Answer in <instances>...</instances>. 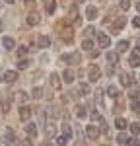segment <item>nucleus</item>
<instances>
[{"mask_svg": "<svg viewBox=\"0 0 140 146\" xmlns=\"http://www.w3.org/2000/svg\"><path fill=\"white\" fill-rule=\"evenodd\" d=\"M76 115H78V117H80V119H84V117H86V109H84V107H78V109H76Z\"/></svg>", "mask_w": 140, "mask_h": 146, "instance_id": "obj_32", "label": "nucleus"}, {"mask_svg": "<svg viewBox=\"0 0 140 146\" xmlns=\"http://www.w3.org/2000/svg\"><path fill=\"white\" fill-rule=\"evenodd\" d=\"M117 142H119V144H128V142H130V136H128L127 133H121V135L117 136Z\"/></svg>", "mask_w": 140, "mask_h": 146, "instance_id": "obj_21", "label": "nucleus"}, {"mask_svg": "<svg viewBox=\"0 0 140 146\" xmlns=\"http://www.w3.org/2000/svg\"><path fill=\"white\" fill-rule=\"evenodd\" d=\"M70 138H72V129H70L68 125H64L62 127V135L57 138V144H66Z\"/></svg>", "mask_w": 140, "mask_h": 146, "instance_id": "obj_1", "label": "nucleus"}, {"mask_svg": "<svg viewBox=\"0 0 140 146\" xmlns=\"http://www.w3.org/2000/svg\"><path fill=\"white\" fill-rule=\"evenodd\" d=\"M88 92H90L88 84H80V88H78V94H80V96H88Z\"/></svg>", "mask_w": 140, "mask_h": 146, "instance_id": "obj_28", "label": "nucleus"}, {"mask_svg": "<svg viewBox=\"0 0 140 146\" xmlns=\"http://www.w3.org/2000/svg\"><path fill=\"white\" fill-rule=\"evenodd\" d=\"M2 45H4V49H6V51H12V49H14V45H16V41H14L12 37H2Z\"/></svg>", "mask_w": 140, "mask_h": 146, "instance_id": "obj_10", "label": "nucleus"}, {"mask_svg": "<svg viewBox=\"0 0 140 146\" xmlns=\"http://www.w3.org/2000/svg\"><path fill=\"white\" fill-rule=\"evenodd\" d=\"M130 133L132 135H140V123H130Z\"/></svg>", "mask_w": 140, "mask_h": 146, "instance_id": "obj_27", "label": "nucleus"}, {"mask_svg": "<svg viewBox=\"0 0 140 146\" xmlns=\"http://www.w3.org/2000/svg\"><path fill=\"white\" fill-rule=\"evenodd\" d=\"M45 10H47V14H55L57 2H55V0H45Z\"/></svg>", "mask_w": 140, "mask_h": 146, "instance_id": "obj_13", "label": "nucleus"}, {"mask_svg": "<svg viewBox=\"0 0 140 146\" xmlns=\"http://www.w3.org/2000/svg\"><path fill=\"white\" fill-rule=\"evenodd\" d=\"M60 60L62 62H78L80 60V55L78 53H64V55L60 56Z\"/></svg>", "mask_w": 140, "mask_h": 146, "instance_id": "obj_6", "label": "nucleus"}, {"mask_svg": "<svg viewBox=\"0 0 140 146\" xmlns=\"http://www.w3.org/2000/svg\"><path fill=\"white\" fill-rule=\"evenodd\" d=\"M76 18H78V8L72 6L70 8V14H68V22H76Z\"/></svg>", "mask_w": 140, "mask_h": 146, "instance_id": "obj_23", "label": "nucleus"}, {"mask_svg": "<svg viewBox=\"0 0 140 146\" xmlns=\"http://www.w3.org/2000/svg\"><path fill=\"white\" fill-rule=\"evenodd\" d=\"M115 125H117V129H121V131H125V129H127V121H125L123 117H119V119L115 121Z\"/></svg>", "mask_w": 140, "mask_h": 146, "instance_id": "obj_25", "label": "nucleus"}, {"mask_svg": "<svg viewBox=\"0 0 140 146\" xmlns=\"http://www.w3.org/2000/svg\"><path fill=\"white\" fill-rule=\"evenodd\" d=\"M49 45H51V39H49L47 35H39V37H37V47H41V49H47Z\"/></svg>", "mask_w": 140, "mask_h": 146, "instance_id": "obj_7", "label": "nucleus"}, {"mask_svg": "<svg viewBox=\"0 0 140 146\" xmlns=\"http://www.w3.org/2000/svg\"><path fill=\"white\" fill-rule=\"evenodd\" d=\"M82 49H84V51H92V49H93V43L90 41V39H86V41L82 43Z\"/></svg>", "mask_w": 140, "mask_h": 146, "instance_id": "obj_29", "label": "nucleus"}, {"mask_svg": "<svg viewBox=\"0 0 140 146\" xmlns=\"http://www.w3.org/2000/svg\"><path fill=\"white\" fill-rule=\"evenodd\" d=\"M136 10H138V12H140V2H138V4H136Z\"/></svg>", "mask_w": 140, "mask_h": 146, "instance_id": "obj_40", "label": "nucleus"}, {"mask_svg": "<svg viewBox=\"0 0 140 146\" xmlns=\"http://www.w3.org/2000/svg\"><path fill=\"white\" fill-rule=\"evenodd\" d=\"M128 47H130L128 41H119V43H117V53H127Z\"/></svg>", "mask_w": 140, "mask_h": 146, "instance_id": "obj_16", "label": "nucleus"}, {"mask_svg": "<svg viewBox=\"0 0 140 146\" xmlns=\"http://www.w3.org/2000/svg\"><path fill=\"white\" fill-rule=\"evenodd\" d=\"M121 8L123 10H128L130 8V0H121Z\"/></svg>", "mask_w": 140, "mask_h": 146, "instance_id": "obj_34", "label": "nucleus"}, {"mask_svg": "<svg viewBox=\"0 0 140 146\" xmlns=\"http://www.w3.org/2000/svg\"><path fill=\"white\" fill-rule=\"evenodd\" d=\"M51 84H53V88L58 90L60 88V80H58V74H51Z\"/></svg>", "mask_w": 140, "mask_h": 146, "instance_id": "obj_24", "label": "nucleus"}, {"mask_svg": "<svg viewBox=\"0 0 140 146\" xmlns=\"http://www.w3.org/2000/svg\"><path fill=\"white\" fill-rule=\"evenodd\" d=\"M132 25H134V27H138V29H140V16H138V18H134V20H132Z\"/></svg>", "mask_w": 140, "mask_h": 146, "instance_id": "obj_38", "label": "nucleus"}, {"mask_svg": "<svg viewBox=\"0 0 140 146\" xmlns=\"http://www.w3.org/2000/svg\"><path fill=\"white\" fill-rule=\"evenodd\" d=\"M121 84H123L125 88H132V86H134V76H132V74H127V72L121 74Z\"/></svg>", "mask_w": 140, "mask_h": 146, "instance_id": "obj_4", "label": "nucleus"}, {"mask_svg": "<svg viewBox=\"0 0 140 146\" xmlns=\"http://www.w3.org/2000/svg\"><path fill=\"white\" fill-rule=\"evenodd\" d=\"M31 66V60H27V58H23L18 62V70H27V68Z\"/></svg>", "mask_w": 140, "mask_h": 146, "instance_id": "obj_22", "label": "nucleus"}, {"mask_svg": "<svg viewBox=\"0 0 140 146\" xmlns=\"http://www.w3.org/2000/svg\"><path fill=\"white\" fill-rule=\"evenodd\" d=\"M107 60H109V64H117L119 53H117V51H109V53H107Z\"/></svg>", "mask_w": 140, "mask_h": 146, "instance_id": "obj_17", "label": "nucleus"}, {"mask_svg": "<svg viewBox=\"0 0 140 146\" xmlns=\"http://www.w3.org/2000/svg\"><path fill=\"white\" fill-rule=\"evenodd\" d=\"M62 80H64V84H72L74 82V70H64V74H62Z\"/></svg>", "mask_w": 140, "mask_h": 146, "instance_id": "obj_12", "label": "nucleus"}, {"mask_svg": "<svg viewBox=\"0 0 140 146\" xmlns=\"http://www.w3.org/2000/svg\"><path fill=\"white\" fill-rule=\"evenodd\" d=\"M25 133H27V136L35 138V136H37V125H35V123H27V127H25Z\"/></svg>", "mask_w": 140, "mask_h": 146, "instance_id": "obj_8", "label": "nucleus"}, {"mask_svg": "<svg viewBox=\"0 0 140 146\" xmlns=\"http://www.w3.org/2000/svg\"><path fill=\"white\" fill-rule=\"evenodd\" d=\"M4 140H6L8 144H14V142H16V135H14V131H12V129H8V131H6V135H4Z\"/></svg>", "mask_w": 140, "mask_h": 146, "instance_id": "obj_18", "label": "nucleus"}, {"mask_svg": "<svg viewBox=\"0 0 140 146\" xmlns=\"http://www.w3.org/2000/svg\"><path fill=\"white\" fill-rule=\"evenodd\" d=\"M0 31H2V22H0Z\"/></svg>", "mask_w": 140, "mask_h": 146, "instance_id": "obj_41", "label": "nucleus"}, {"mask_svg": "<svg viewBox=\"0 0 140 146\" xmlns=\"http://www.w3.org/2000/svg\"><path fill=\"white\" fill-rule=\"evenodd\" d=\"M132 66H138V62H140V49H136L132 55H130V60H128Z\"/></svg>", "mask_w": 140, "mask_h": 146, "instance_id": "obj_14", "label": "nucleus"}, {"mask_svg": "<svg viewBox=\"0 0 140 146\" xmlns=\"http://www.w3.org/2000/svg\"><path fill=\"white\" fill-rule=\"evenodd\" d=\"M86 133H88V136H90V138H97V136H99V131H97L93 125H90V127L86 129Z\"/></svg>", "mask_w": 140, "mask_h": 146, "instance_id": "obj_20", "label": "nucleus"}, {"mask_svg": "<svg viewBox=\"0 0 140 146\" xmlns=\"http://www.w3.org/2000/svg\"><path fill=\"white\" fill-rule=\"evenodd\" d=\"M27 53V47H18V56H23Z\"/></svg>", "mask_w": 140, "mask_h": 146, "instance_id": "obj_35", "label": "nucleus"}, {"mask_svg": "<svg viewBox=\"0 0 140 146\" xmlns=\"http://www.w3.org/2000/svg\"><path fill=\"white\" fill-rule=\"evenodd\" d=\"M95 37H97V43H99V47H101V49H107V47L111 45V39H109L105 33H101V31L95 35Z\"/></svg>", "mask_w": 140, "mask_h": 146, "instance_id": "obj_5", "label": "nucleus"}, {"mask_svg": "<svg viewBox=\"0 0 140 146\" xmlns=\"http://www.w3.org/2000/svg\"><path fill=\"white\" fill-rule=\"evenodd\" d=\"M92 119H93V121H97V123H101V121H103V119H101V115H99L97 111H93V113H92Z\"/></svg>", "mask_w": 140, "mask_h": 146, "instance_id": "obj_33", "label": "nucleus"}, {"mask_svg": "<svg viewBox=\"0 0 140 146\" xmlns=\"http://www.w3.org/2000/svg\"><path fill=\"white\" fill-rule=\"evenodd\" d=\"M29 117H31V109H29V107H25V105L20 107V119H22V121H27Z\"/></svg>", "mask_w": 140, "mask_h": 146, "instance_id": "obj_11", "label": "nucleus"}, {"mask_svg": "<svg viewBox=\"0 0 140 146\" xmlns=\"http://www.w3.org/2000/svg\"><path fill=\"white\" fill-rule=\"evenodd\" d=\"M31 96H33L35 100H39V98L43 96V90H41V88H33V94H31Z\"/></svg>", "mask_w": 140, "mask_h": 146, "instance_id": "obj_30", "label": "nucleus"}, {"mask_svg": "<svg viewBox=\"0 0 140 146\" xmlns=\"http://www.w3.org/2000/svg\"><path fill=\"white\" fill-rule=\"evenodd\" d=\"M132 111H134V113H140V101L138 100L132 101Z\"/></svg>", "mask_w": 140, "mask_h": 146, "instance_id": "obj_31", "label": "nucleus"}, {"mask_svg": "<svg viewBox=\"0 0 140 146\" xmlns=\"http://www.w3.org/2000/svg\"><path fill=\"white\" fill-rule=\"evenodd\" d=\"M86 18H88V20H95V18H97V8H95V6H88Z\"/></svg>", "mask_w": 140, "mask_h": 146, "instance_id": "obj_15", "label": "nucleus"}, {"mask_svg": "<svg viewBox=\"0 0 140 146\" xmlns=\"http://www.w3.org/2000/svg\"><path fill=\"white\" fill-rule=\"evenodd\" d=\"M78 2H84V0H78Z\"/></svg>", "mask_w": 140, "mask_h": 146, "instance_id": "obj_42", "label": "nucleus"}, {"mask_svg": "<svg viewBox=\"0 0 140 146\" xmlns=\"http://www.w3.org/2000/svg\"><path fill=\"white\" fill-rule=\"evenodd\" d=\"M16 78H18V72H16V70H8V72H4V74L0 76V80H2V82H6V84L16 82Z\"/></svg>", "mask_w": 140, "mask_h": 146, "instance_id": "obj_2", "label": "nucleus"}, {"mask_svg": "<svg viewBox=\"0 0 140 146\" xmlns=\"http://www.w3.org/2000/svg\"><path fill=\"white\" fill-rule=\"evenodd\" d=\"M27 23H29V25H37V23H39V16H37V12H31V14L27 16Z\"/></svg>", "mask_w": 140, "mask_h": 146, "instance_id": "obj_19", "label": "nucleus"}, {"mask_svg": "<svg viewBox=\"0 0 140 146\" xmlns=\"http://www.w3.org/2000/svg\"><path fill=\"white\" fill-rule=\"evenodd\" d=\"M4 2H6V4H12V2H14V0H4Z\"/></svg>", "mask_w": 140, "mask_h": 146, "instance_id": "obj_39", "label": "nucleus"}, {"mask_svg": "<svg viewBox=\"0 0 140 146\" xmlns=\"http://www.w3.org/2000/svg\"><path fill=\"white\" fill-rule=\"evenodd\" d=\"M99 76H101V70H99L97 66H90L88 68V78H90V82H97Z\"/></svg>", "mask_w": 140, "mask_h": 146, "instance_id": "obj_3", "label": "nucleus"}, {"mask_svg": "<svg viewBox=\"0 0 140 146\" xmlns=\"http://www.w3.org/2000/svg\"><path fill=\"white\" fill-rule=\"evenodd\" d=\"M18 100H20V101H25V100H27V94L20 92V94H18Z\"/></svg>", "mask_w": 140, "mask_h": 146, "instance_id": "obj_37", "label": "nucleus"}, {"mask_svg": "<svg viewBox=\"0 0 140 146\" xmlns=\"http://www.w3.org/2000/svg\"><path fill=\"white\" fill-rule=\"evenodd\" d=\"M107 96H111V98H117V96H119V90H117V86H109V88H107Z\"/></svg>", "mask_w": 140, "mask_h": 146, "instance_id": "obj_26", "label": "nucleus"}, {"mask_svg": "<svg viewBox=\"0 0 140 146\" xmlns=\"http://www.w3.org/2000/svg\"><path fill=\"white\" fill-rule=\"evenodd\" d=\"M125 23H127V22H125V18H119V20L113 23V29H111V31H113V33H119V31L125 27Z\"/></svg>", "mask_w": 140, "mask_h": 146, "instance_id": "obj_9", "label": "nucleus"}, {"mask_svg": "<svg viewBox=\"0 0 140 146\" xmlns=\"http://www.w3.org/2000/svg\"><path fill=\"white\" fill-rule=\"evenodd\" d=\"M130 98H132V100H140V90L130 92Z\"/></svg>", "mask_w": 140, "mask_h": 146, "instance_id": "obj_36", "label": "nucleus"}]
</instances>
